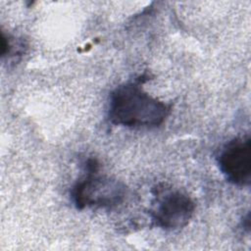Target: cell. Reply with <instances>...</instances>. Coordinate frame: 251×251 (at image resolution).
Returning <instances> with one entry per match:
<instances>
[{"label":"cell","instance_id":"1","mask_svg":"<svg viewBox=\"0 0 251 251\" xmlns=\"http://www.w3.org/2000/svg\"><path fill=\"white\" fill-rule=\"evenodd\" d=\"M148 79L149 75L143 74L112 91L108 108L111 124L132 128H155L165 123L172 107L143 89L142 85Z\"/></svg>","mask_w":251,"mask_h":251},{"label":"cell","instance_id":"2","mask_svg":"<svg viewBox=\"0 0 251 251\" xmlns=\"http://www.w3.org/2000/svg\"><path fill=\"white\" fill-rule=\"evenodd\" d=\"M126 193L127 188L123 181L92 172L76 181L72 189V199L78 210L113 209L125 201Z\"/></svg>","mask_w":251,"mask_h":251},{"label":"cell","instance_id":"3","mask_svg":"<svg viewBox=\"0 0 251 251\" xmlns=\"http://www.w3.org/2000/svg\"><path fill=\"white\" fill-rule=\"evenodd\" d=\"M151 211L155 226L166 230H176L188 225L195 211V203L185 192L161 189Z\"/></svg>","mask_w":251,"mask_h":251},{"label":"cell","instance_id":"4","mask_svg":"<svg viewBox=\"0 0 251 251\" xmlns=\"http://www.w3.org/2000/svg\"><path fill=\"white\" fill-rule=\"evenodd\" d=\"M218 165L226 179L237 186L251 181V139L249 135L228 141L220 151Z\"/></svg>","mask_w":251,"mask_h":251},{"label":"cell","instance_id":"5","mask_svg":"<svg viewBox=\"0 0 251 251\" xmlns=\"http://www.w3.org/2000/svg\"><path fill=\"white\" fill-rule=\"evenodd\" d=\"M26 48V45L25 41L19 39L16 40V38L6 35L3 31L1 33V56L2 58L7 57L9 58H15V57H21L25 53V49Z\"/></svg>","mask_w":251,"mask_h":251}]
</instances>
